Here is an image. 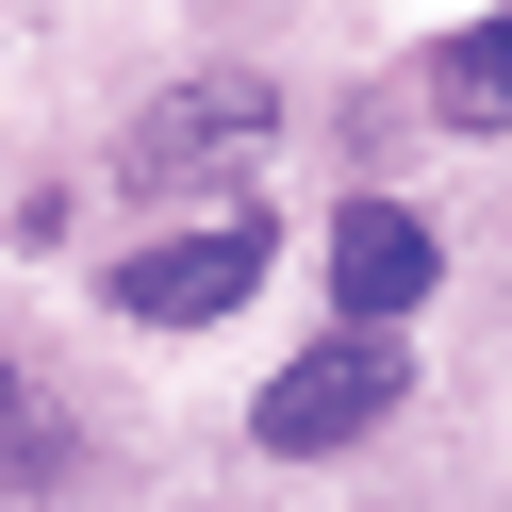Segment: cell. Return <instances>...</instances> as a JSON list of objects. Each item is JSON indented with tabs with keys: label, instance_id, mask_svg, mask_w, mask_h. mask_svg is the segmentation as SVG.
<instances>
[{
	"label": "cell",
	"instance_id": "obj_2",
	"mask_svg": "<svg viewBox=\"0 0 512 512\" xmlns=\"http://www.w3.org/2000/svg\"><path fill=\"white\" fill-rule=\"evenodd\" d=\"M265 133H281V83H265V67H215V83H182V100H149L133 133H116V182H199V166H248Z\"/></svg>",
	"mask_w": 512,
	"mask_h": 512
},
{
	"label": "cell",
	"instance_id": "obj_6",
	"mask_svg": "<svg viewBox=\"0 0 512 512\" xmlns=\"http://www.w3.org/2000/svg\"><path fill=\"white\" fill-rule=\"evenodd\" d=\"M0 479H17V380H0Z\"/></svg>",
	"mask_w": 512,
	"mask_h": 512
},
{
	"label": "cell",
	"instance_id": "obj_1",
	"mask_svg": "<svg viewBox=\"0 0 512 512\" xmlns=\"http://www.w3.org/2000/svg\"><path fill=\"white\" fill-rule=\"evenodd\" d=\"M397 397H413L397 331H364V314H347L331 347H298V364H281L265 397H248V446H265V463H314V446H364Z\"/></svg>",
	"mask_w": 512,
	"mask_h": 512
},
{
	"label": "cell",
	"instance_id": "obj_5",
	"mask_svg": "<svg viewBox=\"0 0 512 512\" xmlns=\"http://www.w3.org/2000/svg\"><path fill=\"white\" fill-rule=\"evenodd\" d=\"M430 100L463 116V133H512V17H479V34H446V67H430Z\"/></svg>",
	"mask_w": 512,
	"mask_h": 512
},
{
	"label": "cell",
	"instance_id": "obj_3",
	"mask_svg": "<svg viewBox=\"0 0 512 512\" xmlns=\"http://www.w3.org/2000/svg\"><path fill=\"white\" fill-rule=\"evenodd\" d=\"M248 281H265V215H215V232H166L116 265V314H149V331H199V314H248Z\"/></svg>",
	"mask_w": 512,
	"mask_h": 512
},
{
	"label": "cell",
	"instance_id": "obj_4",
	"mask_svg": "<svg viewBox=\"0 0 512 512\" xmlns=\"http://www.w3.org/2000/svg\"><path fill=\"white\" fill-rule=\"evenodd\" d=\"M331 298L364 314V331L413 314V298H430V232H413L397 199H347V215H331Z\"/></svg>",
	"mask_w": 512,
	"mask_h": 512
}]
</instances>
